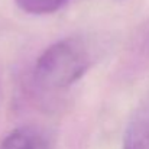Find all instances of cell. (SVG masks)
Wrapping results in <instances>:
<instances>
[{
    "mask_svg": "<svg viewBox=\"0 0 149 149\" xmlns=\"http://www.w3.org/2000/svg\"><path fill=\"white\" fill-rule=\"evenodd\" d=\"M67 0H16V4L31 15H47L58 10Z\"/></svg>",
    "mask_w": 149,
    "mask_h": 149,
    "instance_id": "obj_4",
    "label": "cell"
},
{
    "mask_svg": "<svg viewBox=\"0 0 149 149\" xmlns=\"http://www.w3.org/2000/svg\"><path fill=\"white\" fill-rule=\"evenodd\" d=\"M0 149H48V142L36 129L19 127L3 139Z\"/></svg>",
    "mask_w": 149,
    "mask_h": 149,
    "instance_id": "obj_2",
    "label": "cell"
},
{
    "mask_svg": "<svg viewBox=\"0 0 149 149\" xmlns=\"http://www.w3.org/2000/svg\"><path fill=\"white\" fill-rule=\"evenodd\" d=\"M123 149H149V116L135 117L127 125Z\"/></svg>",
    "mask_w": 149,
    "mask_h": 149,
    "instance_id": "obj_3",
    "label": "cell"
},
{
    "mask_svg": "<svg viewBox=\"0 0 149 149\" xmlns=\"http://www.w3.org/2000/svg\"><path fill=\"white\" fill-rule=\"evenodd\" d=\"M91 67L90 52L77 38L52 44L35 64V80L45 88L59 90L78 81Z\"/></svg>",
    "mask_w": 149,
    "mask_h": 149,
    "instance_id": "obj_1",
    "label": "cell"
}]
</instances>
